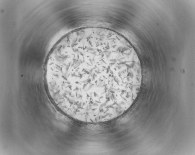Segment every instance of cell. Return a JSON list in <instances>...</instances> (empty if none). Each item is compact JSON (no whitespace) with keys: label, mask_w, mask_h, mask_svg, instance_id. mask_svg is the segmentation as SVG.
<instances>
[{"label":"cell","mask_w":195,"mask_h":155,"mask_svg":"<svg viewBox=\"0 0 195 155\" xmlns=\"http://www.w3.org/2000/svg\"><path fill=\"white\" fill-rule=\"evenodd\" d=\"M142 78L132 46L120 34L103 29L71 35L56 48L44 74L56 107L76 121L91 124L126 111L137 97Z\"/></svg>","instance_id":"obj_1"}]
</instances>
